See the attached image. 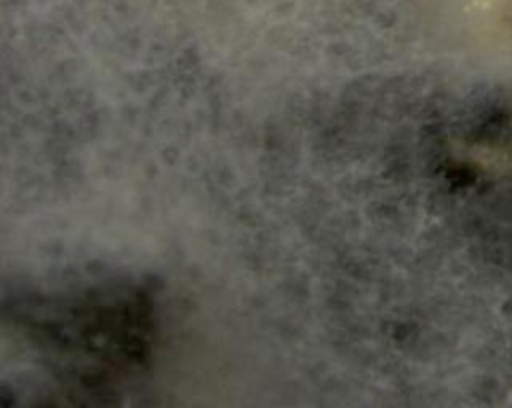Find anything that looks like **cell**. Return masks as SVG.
<instances>
[{
    "label": "cell",
    "instance_id": "1",
    "mask_svg": "<svg viewBox=\"0 0 512 408\" xmlns=\"http://www.w3.org/2000/svg\"><path fill=\"white\" fill-rule=\"evenodd\" d=\"M16 326L48 354L84 368H132L150 352L154 302L134 282H80L24 300Z\"/></svg>",
    "mask_w": 512,
    "mask_h": 408
}]
</instances>
